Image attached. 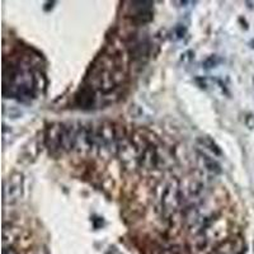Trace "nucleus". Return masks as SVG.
Instances as JSON below:
<instances>
[{
    "label": "nucleus",
    "mask_w": 254,
    "mask_h": 254,
    "mask_svg": "<svg viewBox=\"0 0 254 254\" xmlns=\"http://www.w3.org/2000/svg\"><path fill=\"white\" fill-rule=\"evenodd\" d=\"M18 101H28L33 97L35 79L28 70L12 67L10 71L4 72V94L8 93Z\"/></svg>",
    "instance_id": "nucleus-1"
},
{
    "label": "nucleus",
    "mask_w": 254,
    "mask_h": 254,
    "mask_svg": "<svg viewBox=\"0 0 254 254\" xmlns=\"http://www.w3.org/2000/svg\"><path fill=\"white\" fill-rule=\"evenodd\" d=\"M79 125L52 124L47 127L46 141L47 147L52 153L56 151H69L74 149L75 145L76 130Z\"/></svg>",
    "instance_id": "nucleus-2"
},
{
    "label": "nucleus",
    "mask_w": 254,
    "mask_h": 254,
    "mask_svg": "<svg viewBox=\"0 0 254 254\" xmlns=\"http://www.w3.org/2000/svg\"><path fill=\"white\" fill-rule=\"evenodd\" d=\"M181 190H179L178 181L173 179L169 183L164 186V190L162 192V199H160V205H162L163 214L172 215L174 211L178 208L181 205Z\"/></svg>",
    "instance_id": "nucleus-3"
},
{
    "label": "nucleus",
    "mask_w": 254,
    "mask_h": 254,
    "mask_svg": "<svg viewBox=\"0 0 254 254\" xmlns=\"http://www.w3.org/2000/svg\"><path fill=\"white\" fill-rule=\"evenodd\" d=\"M23 194V176L20 173H13L4 181L3 201L4 203L17 202Z\"/></svg>",
    "instance_id": "nucleus-4"
},
{
    "label": "nucleus",
    "mask_w": 254,
    "mask_h": 254,
    "mask_svg": "<svg viewBox=\"0 0 254 254\" xmlns=\"http://www.w3.org/2000/svg\"><path fill=\"white\" fill-rule=\"evenodd\" d=\"M199 156H201V160H202L203 165H205V168L208 172H211V173H214V174L221 173V167H220V164L216 162V160L211 159L210 156L205 155V154H201Z\"/></svg>",
    "instance_id": "nucleus-5"
},
{
    "label": "nucleus",
    "mask_w": 254,
    "mask_h": 254,
    "mask_svg": "<svg viewBox=\"0 0 254 254\" xmlns=\"http://www.w3.org/2000/svg\"><path fill=\"white\" fill-rule=\"evenodd\" d=\"M216 56H211L210 59H207V60L205 61V67H207V69H210V67H215L216 66Z\"/></svg>",
    "instance_id": "nucleus-6"
},
{
    "label": "nucleus",
    "mask_w": 254,
    "mask_h": 254,
    "mask_svg": "<svg viewBox=\"0 0 254 254\" xmlns=\"http://www.w3.org/2000/svg\"><path fill=\"white\" fill-rule=\"evenodd\" d=\"M177 31V35H178V37H182L183 35H185V32H186V28L183 26H178L176 28Z\"/></svg>",
    "instance_id": "nucleus-7"
},
{
    "label": "nucleus",
    "mask_w": 254,
    "mask_h": 254,
    "mask_svg": "<svg viewBox=\"0 0 254 254\" xmlns=\"http://www.w3.org/2000/svg\"><path fill=\"white\" fill-rule=\"evenodd\" d=\"M3 254H18V253L14 251V249L10 248V247H9V248H8V247H4Z\"/></svg>",
    "instance_id": "nucleus-8"
}]
</instances>
